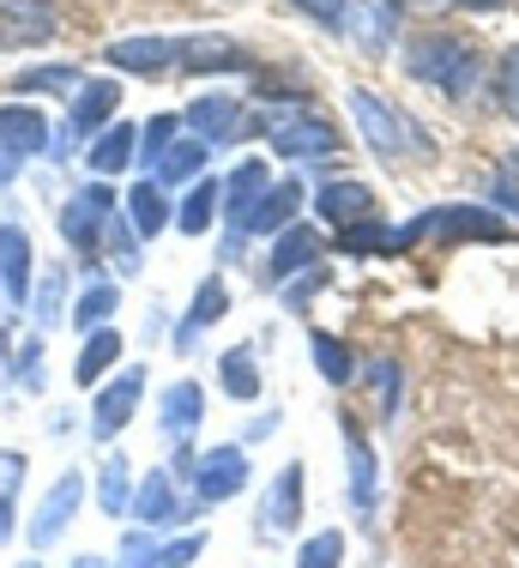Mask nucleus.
Masks as SVG:
<instances>
[{
  "label": "nucleus",
  "instance_id": "nucleus-10",
  "mask_svg": "<svg viewBox=\"0 0 519 568\" xmlns=\"http://www.w3.org/2000/svg\"><path fill=\"white\" fill-rule=\"evenodd\" d=\"M61 19L49 0H0V49H43L54 43Z\"/></svg>",
  "mask_w": 519,
  "mask_h": 568
},
{
  "label": "nucleus",
  "instance_id": "nucleus-50",
  "mask_svg": "<svg viewBox=\"0 0 519 568\" xmlns=\"http://www.w3.org/2000/svg\"><path fill=\"white\" fill-rule=\"evenodd\" d=\"M496 200H501L508 212H519V187H513V182H496Z\"/></svg>",
  "mask_w": 519,
  "mask_h": 568
},
{
  "label": "nucleus",
  "instance_id": "nucleus-35",
  "mask_svg": "<svg viewBox=\"0 0 519 568\" xmlns=\"http://www.w3.org/2000/svg\"><path fill=\"white\" fill-rule=\"evenodd\" d=\"M79 85H85V73H79L73 61L67 67H31V73L12 79V91H61V98H73Z\"/></svg>",
  "mask_w": 519,
  "mask_h": 568
},
{
  "label": "nucleus",
  "instance_id": "nucleus-48",
  "mask_svg": "<svg viewBox=\"0 0 519 568\" xmlns=\"http://www.w3.org/2000/svg\"><path fill=\"white\" fill-rule=\"evenodd\" d=\"M399 12H441V7H454V0H393Z\"/></svg>",
  "mask_w": 519,
  "mask_h": 568
},
{
  "label": "nucleus",
  "instance_id": "nucleus-28",
  "mask_svg": "<svg viewBox=\"0 0 519 568\" xmlns=\"http://www.w3.org/2000/svg\"><path fill=\"white\" fill-rule=\"evenodd\" d=\"M217 212H224V187H217V175H200V182L187 187V200H182V212H175V224H182V236H206Z\"/></svg>",
  "mask_w": 519,
  "mask_h": 568
},
{
  "label": "nucleus",
  "instance_id": "nucleus-9",
  "mask_svg": "<svg viewBox=\"0 0 519 568\" xmlns=\"http://www.w3.org/2000/svg\"><path fill=\"white\" fill-rule=\"evenodd\" d=\"M79 503H85V471H61V478L49 484V496L37 503V514H31V545H37V550H49L54 538H61L67 526H73Z\"/></svg>",
  "mask_w": 519,
  "mask_h": 568
},
{
  "label": "nucleus",
  "instance_id": "nucleus-20",
  "mask_svg": "<svg viewBox=\"0 0 519 568\" xmlns=\"http://www.w3.org/2000/svg\"><path fill=\"white\" fill-rule=\"evenodd\" d=\"M0 291L12 296V308L31 303V236L12 224H0Z\"/></svg>",
  "mask_w": 519,
  "mask_h": 568
},
{
  "label": "nucleus",
  "instance_id": "nucleus-40",
  "mask_svg": "<svg viewBox=\"0 0 519 568\" xmlns=\"http://www.w3.org/2000/svg\"><path fill=\"white\" fill-rule=\"evenodd\" d=\"M345 24L363 37V49H368V55H380V49H387V19H380V12H368L363 0H357V12H350Z\"/></svg>",
  "mask_w": 519,
  "mask_h": 568
},
{
  "label": "nucleus",
  "instance_id": "nucleus-27",
  "mask_svg": "<svg viewBox=\"0 0 519 568\" xmlns=\"http://www.w3.org/2000/svg\"><path fill=\"white\" fill-rule=\"evenodd\" d=\"M345 459H350V508L375 514V454H368L357 424H345Z\"/></svg>",
  "mask_w": 519,
  "mask_h": 568
},
{
  "label": "nucleus",
  "instance_id": "nucleus-41",
  "mask_svg": "<svg viewBox=\"0 0 519 568\" xmlns=\"http://www.w3.org/2000/svg\"><path fill=\"white\" fill-rule=\"evenodd\" d=\"M200 550H206V532H187V538H170V545L157 550V568H187V562H200Z\"/></svg>",
  "mask_w": 519,
  "mask_h": 568
},
{
  "label": "nucleus",
  "instance_id": "nucleus-5",
  "mask_svg": "<svg viewBox=\"0 0 519 568\" xmlns=\"http://www.w3.org/2000/svg\"><path fill=\"white\" fill-rule=\"evenodd\" d=\"M350 115H357V133L368 140V152H375V158H387V164H399V158H405V145H411V152H429L423 140H411V133H417L411 121H405V115H393L387 103L375 98V91H350Z\"/></svg>",
  "mask_w": 519,
  "mask_h": 568
},
{
  "label": "nucleus",
  "instance_id": "nucleus-54",
  "mask_svg": "<svg viewBox=\"0 0 519 568\" xmlns=\"http://www.w3.org/2000/svg\"><path fill=\"white\" fill-rule=\"evenodd\" d=\"M19 568H43V562H19Z\"/></svg>",
  "mask_w": 519,
  "mask_h": 568
},
{
  "label": "nucleus",
  "instance_id": "nucleus-17",
  "mask_svg": "<svg viewBox=\"0 0 519 568\" xmlns=\"http://www.w3.org/2000/svg\"><path fill=\"white\" fill-rule=\"evenodd\" d=\"M49 121L31 110V103H7L0 110V152L12 158V164H24V158H37V152H49Z\"/></svg>",
  "mask_w": 519,
  "mask_h": 568
},
{
  "label": "nucleus",
  "instance_id": "nucleus-18",
  "mask_svg": "<svg viewBox=\"0 0 519 568\" xmlns=\"http://www.w3.org/2000/svg\"><path fill=\"white\" fill-rule=\"evenodd\" d=\"M200 417H206V394H200L194 382H175V387H163V399H157V429L175 442V448H187V442H194Z\"/></svg>",
  "mask_w": 519,
  "mask_h": 568
},
{
  "label": "nucleus",
  "instance_id": "nucleus-6",
  "mask_svg": "<svg viewBox=\"0 0 519 568\" xmlns=\"http://www.w3.org/2000/svg\"><path fill=\"white\" fill-rule=\"evenodd\" d=\"M260 128L272 133V152H284V158H326V152H338V128H333V121H320V115H308V110H291V115L266 110V115H260Z\"/></svg>",
  "mask_w": 519,
  "mask_h": 568
},
{
  "label": "nucleus",
  "instance_id": "nucleus-3",
  "mask_svg": "<svg viewBox=\"0 0 519 568\" xmlns=\"http://www.w3.org/2000/svg\"><path fill=\"white\" fill-rule=\"evenodd\" d=\"M435 230H447V236H477V242H501V236H508V224H501L496 212H484V206H435V212H423V219L393 230V254L417 248V242L435 236Z\"/></svg>",
  "mask_w": 519,
  "mask_h": 568
},
{
  "label": "nucleus",
  "instance_id": "nucleus-45",
  "mask_svg": "<svg viewBox=\"0 0 519 568\" xmlns=\"http://www.w3.org/2000/svg\"><path fill=\"white\" fill-rule=\"evenodd\" d=\"M303 278H308V284H291V291H284V303H291V308H308V296H320L333 273H326V266H308Z\"/></svg>",
  "mask_w": 519,
  "mask_h": 568
},
{
  "label": "nucleus",
  "instance_id": "nucleus-16",
  "mask_svg": "<svg viewBox=\"0 0 519 568\" xmlns=\"http://www.w3.org/2000/svg\"><path fill=\"white\" fill-rule=\"evenodd\" d=\"M187 514H194V508L175 496V478H170V471H152V478L133 490V520H140L145 532H170V526L187 520Z\"/></svg>",
  "mask_w": 519,
  "mask_h": 568
},
{
  "label": "nucleus",
  "instance_id": "nucleus-12",
  "mask_svg": "<svg viewBox=\"0 0 519 568\" xmlns=\"http://www.w3.org/2000/svg\"><path fill=\"white\" fill-rule=\"evenodd\" d=\"M103 61L115 73H170V67H182V37H115Z\"/></svg>",
  "mask_w": 519,
  "mask_h": 568
},
{
  "label": "nucleus",
  "instance_id": "nucleus-51",
  "mask_svg": "<svg viewBox=\"0 0 519 568\" xmlns=\"http://www.w3.org/2000/svg\"><path fill=\"white\" fill-rule=\"evenodd\" d=\"M454 7H471V12H489V7H501V0H454Z\"/></svg>",
  "mask_w": 519,
  "mask_h": 568
},
{
  "label": "nucleus",
  "instance_id": "nucleus-26",
  "mask_svg": "<svg viewBox=\"0 0 519 568\" xmlns=\"http://www.w3.org/2000/svg\"><path fill=\"white\" fill-rule=\"evenodd\" d=\"M217 387L230 399H260V351L254 345H230L217 357Z\"/></svg>",
  "mask_w": 519,
  "mask_h": 568
},
{
  "label": "nucleus",
  "instance_id": "nucleus-24",
  "mask_svg": "<svg viewBox=\"0 0 519 568\" xmlns=\"http://www.w3.org/2000/svg\"><path fill=\"white\" fill-rule=\"evenodd\" d=\"M121 363V333L115 327H98V333H85V351H79V363H73V382L79 387H103V375Z\"/></svg>",
  "mask_w": 519,
  "mask_h": 568
},
{
  "label": "nucleus",
  "instance_id": "nucleus-46",
  "mask_svg": "<svg viewBox=\"0 0 519 568\" xmlns=\"http://www.w3.org/2000/svg\"><path fill=\"white\" fill-rule=\"evenodd\" d=\"M61 278L67 273H49V284H43V303H37V321H43V327H54V315H61Z\"/></svg>",
  "mask_w": 519,
  "mask_h": 568
},
{
  "label": "nucleus",
  "instance_id": "nucleus-14",
  "mask_svg": "<svg viewBox=\"0 0 519 568\" xmlns=\"http://www.w3.org/2000/svg\"><path fill=\"white\" fill-rule=\"evenodd\" d=\"M260 520H266V538H291L296 526H303V466H296V459L266 484V496H260Z\"/></svg>",
  "mask_w": 519,
  "mask_h": 568
},
{
  "label": "nucleus",
  "instance_id": "nucleus-34",
  "mask_svg": "<svg viewBox=\"0 0 519 568\" xmlns=\"http://www.w3.org/2000/svg\"><path fill=\"white\" fill-rule=\"evenodd\" d=\"M489 91H496V110L508 115V121H519V43L501 49L496 73H489Z\"/></svg>",
  "mask_w": 519,
  "mask_h": 568
},
{
  "label": "nucleus",
  "instance_id": "nucleus-29",
  "mask_svg": "<svg viewBox=\"0 0 519 568\" xmlns=\"http://www.w3.org/2000/svg\"><path fill=\"white\" fill-rule=\"evenodd\" d=\"M128 219H133V236H140V242L163 236V224H170V194H163L157 182H133V194H128Z\"/></svg>",
  "mask_w": 519,
  "mask_h": 568
},
{
  "label": "nucleus",
  "instance_id": "nucleus-15",
  "mask_svg": "<svg viewBox=\"0 0 519 568\" xmlns=\"http://www.w3.org/2000/svg\"><path fill=\"white\" fill-rule=\"evenodd\" d=\"M314 261H320V230H308V224L278 230V242H272V254H266V284L284 291V284H291L296 273H308Z\"/></svg>",
  "mask_w": 519,
  "mask_h": 568
},
{
  "label": "nucleus",
  "instance_id": "nucleus-37",
  "mask_svg": "<svg viewBox=\"0 0 519 568\" xmlns=\"http://www.w3.org/2000/svg\"><path fill=\"white\" fill-rule=\"evenodd\" d=\"M140 133H145V140H140V158L157 170V158L170 152V145H175V133H182V115H152Z\"/></svg>",
  "mask_w": 519,
  "mask_h": 568
},
{
  "label": "nucleus",
  "instance_id": "nucleus-43",
  "mask_svg": "<svg viewBox=\"0 0 519 568\" xmlns=\"http://www.w3.org/2000/svg\"><path fill=\"white\" fill-rule=\"evenodd\" d=\"M109 248H115V261H121V273H133V266H140V236H133L128 224H109Z\"/></svg>",
  "mask_w": 519,
  "mask_h": 568
},
{
  "label": "nucleus",
  "instance_id": "nucleus-52",
  "mask_svg": "<svg viewBox=\"0 0 519 568\" xmlns=\"http://www.w3.org/2000/svg\"><path fill=\"white\" fill-rule=\"evenodd\" d=\"M73 568H109V562H103V557H79Z\"/></svg>",
  "mask_w": 519,
  "mask_h": 568
},
{
  "label": "nucleus",
  "instance_id": "nucleus-22",
  "mask_svg": "<svg viewBox=\"0 0 519 568\" xmlns=\"http://www.w3.org/2000/svg\"><path fill=\"white\" fill-rule=\"evenodd\" d=\"M314 219L350 230L357 219H368V187L363 182H326L320 194H314Z\"/></svg>",
  "mask_w": 519,
  "mask_h": 568
},
{
  "label": "nucleus",
  "instance_id": "nucleus-53",
  "mask_svg": "<svg viewBox=\"0 0 519 568\" xmlns=\"http://www.w3.org/2000/svg\"><path fill=\"white\" fill-rule=\"evenodd\" d=\"M501 170H508V175H519V152H508V164H501Z\"/></svg>",
  "mask_w": 519,
  "mask_h": 568
},
{
  "label": "nucleus",
  "instance_id": "nucleus-21",
  "mask_svg": "<svg viewBox=\"0 0 519 568\" xmlns=\"http://www.w3.org/2000/svg\"><path fill=\"white\" fill-rule=\"evenodd\" d=\"M296 206H303V182H272L266 200L254 206V219H248V230H242V236H278V230H291Z\"/></svg>",
  "mask_w": 519,
  "mask_h": 568
},
{
  "label": "nucleus",
  "instance_id": "nucleus-19",
  "mask_svg": "<svg viewBox=\"0 0 519 568\" xmlns=\"http://www.w3.org/2000/svg\"><path fill=\"white\" fill-rule=\"evenodd\" d=\"M182 121L194 128V140H206V145H217V140H242V103L224 98V91H212V98H194Z\"/></svg>",
  "mask_w": 519,
  "mask_h": 568
},
{
  "label": "nucleus",
  "instance_id": "nucleus-13",
  "mask_svg": "<svg viewBox=\"0 0 519 568\" xmlns=\"http://www.w3.org/2000/svg\"><path fill=\"white\" fill-rule=\"evenodd\" d=\"M254 55L224 31H194L182 37V73H248Z\"/></svg>",
  "mask_w": 519,
  "mask_h": 568
},
{
  "label": "nucleus",
  "instance_id": "nucleus-31",
  "mask_svg": "<svg viewBox=\"0 0 519 568\" xmlns=\"http://www.w3.org/2000/svg\"><path fill=\"white\" fill-rule=\"evenodd\" d=\"M308 351H314V369H320V382L345 387L350 375H357V357H350V345H345V339H333V333L308 327Z\"/></svg>",
  "mask_w": 519,
  "mask_h": 568
},
{
  "label": "nucleus",
  "instance_id": "nucleus-44",
  "mask_svg": "<svg viewBox=\"0 0 519 568\" xmlns=\"http://www.w3.org/2000/svg\"><path fill=\"white\" fill-rule=\"evenodd\" d=\"M291 7H303L308 19H320L326 31H338V24L350 19V0H291Z\"/></svg>",
  "mask_w": 519,
  "mask_h": 568
},
{
  "label": "nucleus",
  "instance_id": "nucleus-33",
  "mask_svg": "<svg viewBox=\"0 0 519 568\" xmlns=\"http://www.w3.org/2000/svg\"><path fill=\"white\" fill-rule=\"evenodd\" d=\"M115 308H121V284H91L85 296H79L73 303V327L79 333H98V327H109V321H115Z\"/></svg>",
  "mask_w": 519,
  "mask_h": 568
},
{
  "label": "nucleus",
  "instance_id": "nucleus-1",
  "mask_svg": "<svg viewBox=\"0 0 519 568\" xmlns=\"http://www.w3.org/2000/svg\"><path fill=\"white\" fill-rule=\"evenodd\" d=\"M405 73H411L417 85H435L441 98L466 103L471 79H477V55H471V43L459 31H423V37L405 43Z\"/></svg>",
  "mask_w": 519,
  "mask_h": 568
},
{
  "label": "nucleus",
  "instance_id": "nucleus-49",
  "mask_svg": "<svg viewBox=\"0 0 519 568\" xmlns=\"http://www.w3.org/2000/svg\"><path fill=\"white\" fill-rule=\"evenodd\" d=\"M7 538H12V496L0 490V545H7Z\"/></svg>",
  "mask_w": 519,
  "mask_h": 568
},
{
  "label": "nucleus",
  "instance_id": "nucleus-25",
  "mask_svg": "<svg viewBox=\"0 0 519 568\" xmlns=\"http://www.w3.org/2000/svg\"><path fill=\"white\" fill-rule=\"evenodd\" d=\"M224 308H230V291H224V278H206V284H200V291H194V303H187V315H182V327H175V345H194L200 339V333H206L212 327V321L217 315H224Z\"/></svg>",
  "mask_w": 519,
  "mask_h": 568
},
{
  "label": "nucleus",
  "instance_id": "nucleus-36",
  "mask_svg": "<svg viewBox=\"0 0 519 568\" xmlns=\"http://www.w3.org/2000/svg\"><path fill=\"white\" fill-rule=\"evenodd\" d=\"M363 382L375 387L380 417H393V412H399V387H405V375H399V363H393V357H375V363H368V375H363Z\"/></svg>",
  "mask_w": 519,
  "mask_h": 568
},
{
  "label": "nucleus",
  "instance_id": "nucleus-42",
  "mask_svg": "<svg viewBox=\"0 0 519 568\" xmlns=\"http://www.w3.org/2000/svg\"><path fill=\"white\" fill-rule=\"evenodd\" d=\"M12 375H19V382H24V394H43V382H49V375H43V345H24L19 351V363H12Z\"/></svg>",
  "mask_w": 519,
  "mask_h": 568
},
{
  "label": "nucleus",
  "instance_id": "nucleus-2",
  "mask_svg": "<svg viewBox=\"0 0 519 568\" xmlns=\"http://www.w3.org/2000/svg\"><path fill=\"white\" fill-rule=\"evenodd\" d=\"M109 224H115V187H109V182H85L79 194H67L61 242L73 254H98V242L109 236Z\"/></svg>",
  "mask_w": 519,
  "mask_h": 568
},
{
  "label": "nucleus",
  "instance_id": "nucleus-7",
  "mask_svg": "<svg viewBox=\"0 0 519 568\" xmlns=\"http://www.w3.org/2000/svg\"><path fill=\"white\" fill-rule=\"evenodd\" d=\"M194 503L200 508H217V503H230V496H242L248 490V454L230 442V448H206L194 459Z\"/></svg>",
  "mask_w": 519,
  "mask_h": 568
},
{
  "label": "nucleus",
  "instance_id": "nucleus-23",
  "mask_svg": "<svg viewBox=\"0 0 519 568\" xmlns=\"http://www.w3.org/2000/svg\"><path fill=\"white\" fill-rule=\"evenodd\" d=\"M140 158V128H128V121H109V128L91 140V170L98 175H121Z\"/></svg>",
  "mask_w": 519,
  "mask_h": 568
},
{
  "label": "nucleus",
  "instance_id": "nucleus-32",
  "mask_svg": "<svg viewBox=\"0 0 519 568\" xmlns=\"http://www.w3.org/2000/svg\"><path fill=\"white\" fill-rule=\"evenodd\" d=\"M98 508L109 514V520H121V514H133V466L128 459H109V466L98 471Z\"/></svg>",
  "mask_w": 519,
  "mask_h": 568
},
{
  "label": "nucleus",
  "instance_id": "nucleus-8",
  "mask_svg": "<svg viewBox=\"0 0 519 568\" xmlns=\"http://www.w3.org/2000/svg\"><path fill=\"white\" fill-rule=\"evenodd\" d=\"M140 399H145V369H140V363L115 369V382H103V387H98V405H91V436H98V442H115L121 429L133 424Z\"/></svg>",
  "mask_w": 519,
  "mask_h": 568
},
{
  "label": "nucleus",
  "instance_id": "nucleus-11",
  "mask_svg": "<svg viewBox=\"0 0 519 568\" xmlns=\"http://www.w3.org/2000/svg\"><path fill=\"white\" fill-rule=\"evenodd\" d=\"M266 187H272V164H266V158H242V164H236V175H230V187H224V212H230V248H242V230H248L254 206L266 200Z\"/></svg>",
  "mask_w": 519,
  "mask_h": 568
},
{
  "label": "nucleus",
  "instance_id": "nucleus-39",
  "mask_svg": "<svg viewBox=\"0 0 519 568\" xmlns=\"http://www.w3.org/2000/svg\"><path fill=\"white\" fill-rule=\"evenodd\" d=\"M157 550H163V538L140 526V532L121 538V568H157Z\"/></svg>",
  "mask_w": 519,
  "mask_h": 568
},
{
  "label": "nucleus",
  "instance_id": "nucleus-38",
  "mask_svg": "<svg viewBox=\"0 0 519 568\" xmlns=\"http://www.w3.org/2000/svg\"><path fill=\"white\" fill-rule=\"evenodd\" d=\"M338 562H345V532H314L296 550V568H338Z\"/></svg>",
  "mask_w": 519,
  "mask_h": 568
},
{
  "label": "nucleus",
  "instance_id": "nucleus-30",
  "mask_svg": "<svg viewBox=\"0 0 519 568\" xmlns=\"http://www.w3.org/2000/svg\"><path fill=\"white\" fill-rule=\"evenodd\" d=\"M206 152H212L206 140H175L170 152L157 158L152 182L163 187V194H170V182H200V170H206Z\"/></svg>",
  "mask_w": 519,
  "mask_h": 568
},
{
  "label": "nucleus",
  "instance_id": "nucleus-4",
  "mask_svg": "<svg viewBox=\"0 0 519 568\" xmlns=\"http://www.w3.org/2000/svg\"><path fill=\"white\" fill-rule=\"evenodd\" d=\"M115 103H121V85H109V79H85V85L73 91V110H67V128L49 140V158H73L79 152V140L85 133H103L109 128V115H115Z\"/></svg>",
  "mask_w": 519,
  "mask_h": 568
},
{
  "label": "nucleus",
  "instance_id": "nucleus-47",
  "mask_svg": "<svg viewBox=\"0 0 519 568\" xmlns=\"http://www.w3.org/2000/svg\"><path fill=\"white\" fill-rule=\"evenodd\" d=\"M272 429H278V412H260V417H254V424H248V442H266V436H272Z\"/></svg>",
  "mask_w": 519,
  "mask_h": 568
}]
</instances>
